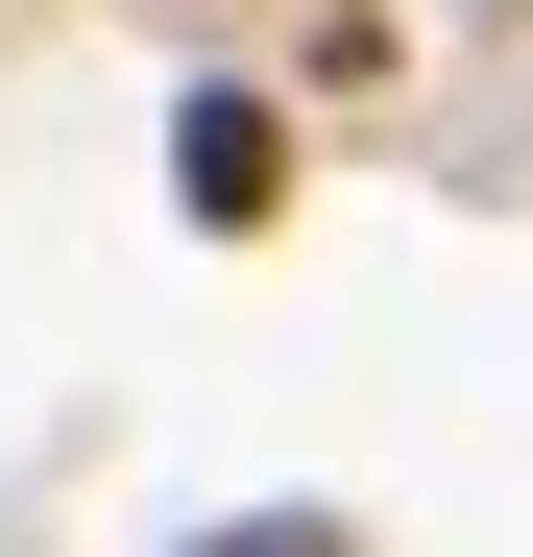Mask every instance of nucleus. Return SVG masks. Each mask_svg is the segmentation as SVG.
Returning a JSON list of instances; mask_svg holds the SVG:
<instances>
[{
	"instance_id": "obj_2",
	"label": "nucleus",
	"mask_w": 533,
	"mask_h": 557,
	"mask_svg": "<svg viewBox=\"0 0 533 557\" xmlns=\"http://www.w3.org/2000/svg\"><path fill=\"white\" fill-rule=\"evenodd\" d=\"M170 557H364V533H339V509H195Z\"/></svg>"
},
{
	"instance_id": "obj_1",
	"label": "nucleus",
	"mask_w": 533,
	"mask_h": 557,
	"mask_svg": "<svg viewBox=\"0 0 533 557\" xmlns=\"http://www.w3.org/2000/svg\"><path fill=\"white\" fill-rule=\"evenodd\" d=\"M170 219H195V243H266V219H292V98L195 73V98H170Z\"/></svg>"
}]
</instances>
